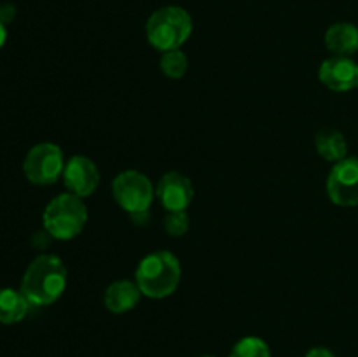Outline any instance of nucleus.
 <instances>
[{
    "instance_id": "ddd939ff",
    "label": "nucleus",
    "mask_w": 358,
    "mask_h": 357,
    "mask_svg": "<svg viewBox=\"0 0 358 357\" xmlns=\"http://www.w3.org/2000/svg\"><path fill=\"white\" fill-rule=\"evenodd\" d=\"M315 149L325 161L338 163L348 156V142L339 130L324 128L315 136Z\"/></svg>"
},
{
    "instance_id": "7ed1b4c3",
    "label": "nucleus",
    "mask_w": 358,
    "mask_h": 357,
    "mask_svg": "<svg viewBox=\"0 0 358 357\" xmlns=\"http://www.w3.org/2000/svg\"><path fill=\"white\" fill-rule=\"evenodd\" d=\"M192 34V18L178 6L154 10L145 24L149 44L161 52L180 49Z\"/></svg>"
},
{
    "instance_id": "4468645a",
    "label": "nucleus",
    "mask_w": 358,
    "mask_h": 357,
    "mask_svg": "<svg viewBox=\"0 0 358 357\" xmlns=\"http://www.w3.org/2000/svg\"><path fill=\"white\" fill-rule=\"evenodd\" d=\"M30 307L31 304L28 303L21 290L10 289V287L0 289V324L9 326L21 322L27 317Z\"/></svg>"
},
{
    "instance_id": "6ab92c4d",
    "label": "nucleus",
    "mask_w": 358,
    "mask_h": 357,
    "mask_svg": "<svg viewBox=\"0 0 358 357\" xmlns=\"http://www.w3.org/2000/svg\"><path fill=\"white\" fill-rule=\"evenodd\" d=\"M306 357H336V356L332 350L325 349V346H313V349L306 354Z\"/></svg>"
},
{
    "instance_id": "f257e3e1",
    "label": "nucleus",
    "mask_w": 358,
    "mask_h": 357,
    "mask_svg": "<svg viewBox=\"0 0 358 357\" xmlns=\"http://www.w3.org/2000/svg\"><path fill=\"white\" fill-rule=\"evenodd\" d=\"M69 273L55 254H41L28 265L21 280V293L34 307H48L65 293Z\"/></svg>"
},
{
    "instance_id": "20e7f679",
    "label": "nucleus",
    "mask_w": 358,
    "mask_h": 357,
    "mask_svg": "<svg viewBox=\"0 0 358 357\" xmlns=\"http://www.w3.org/2000/svg\"><path fill=\"white\" fill-rule=\"evenodd\" d=\"M87 220V209L83 198L63 192L55 196L42 214V224L49 237L55 240H72L84 230Z\"/></svg>"
},
{
    "instance_id": "0eeeda50",
    "label": "nucleus",
    "mask_w": 358,
    "mask_h": 357,
    "mask_svg": "<svg viewBox=\"0 0 358 357\" xmlns=\"http://www.w3.org/2000/svg\"><path fill=\"white\" fill-rule=\"evenodd\" d=\"M327 195L338 206L358 205V158L346 156L334 163L327 177Z\"/></svg>"
},
{
    "instance_id": "f03ea898",
    "label": "nucleus",
    "mask_w": 358,
    "mask_h": 357,
    "mask_svg": "<svg viewBox=\"0 0 358 357\" xmlns=\"http://www.w3.org/2000/svg\"><path fill=\"white\" fill-rule=\"evenodd\" d=\"M182 279L180 261L168 251H156L147 254L138 262L135 282L143 296L163 300L177 290Z\"/></svg>"
},
{
    "instance_id": "9d476101",
    "label": "nucleus",
    "mask_w": 358,
    "mask_h": 357,
    "mask_svg": "<svg viewBox=\"0 0 358 357\" xmlns=\"http://www.w3.org/2000/svg\"><path fill=\"white\" fill-rule=\"evenodd\" d=\"M156 196L168 212L187 210L194 200V186L191 178L180 172H168L157 182Z\"/></svg>"
},
{
    "instance_id": "dca6fc26",
    "label": "nucleus",
    "mask_w": 358,
    "mask_h": 357,
    "mask_svg": "<svg viewBox=\"0 0 358 357\" xmlns=\"http://www.w3.org/2000/svg\"><path fill=\"white\" fill-rule=\"evenodd\" d=\"M161 72L170 79H182L189 69L187 56L180 51V49H173V51L163 52L159 59Z\"/></svg>"
},
{
    "instance_id": "aec40b11",
    "label": "nucleus",
    "mask_w": 358,
    "mask_h": 357,
    "mask_svg": "<svg viewBox=\"0 0 358 357\" xmlns=\"http://www.w3.org/2000/svg\"><path fill=\"white\" fill-rule=\"evenodd\" d=\"M7 41V30H6V24L0 21V49H2V46L6 44Z\"/></svg>"
},
{
    "instance_id": "f3484780",
    "label": "nucleus",
    "mask_w": 358,
    "mask_h": 357,
    "mask_svg": "<svg viewBox=\"0 0 358 357\" xmlns=\"http://www.w3.org/2000/svg\"><path fill=\"white\" fill-rule=\"evenodd\" d=\"M164 231L170 237H184L189 230V216L185 210H173L164 217Z\"/></svg>"
},
{
    "instance_id": "a211bd4d",
    "label": "nucleus",
    "mask_w": 358,
    "mask_h": 357,
    "mask_svg": "<svg viewBox=\"0 0 358 357\" xmlns=\"http://www.w3.org/2000/svg\"><path fill=\"white\" fill-rule=\"evenodd\" d=\"M16 18V7L13 6V4H2L0 6V21H2L3 24L10 23V21Z\"/></svg>"
},
{
    "instance_id": "6e6552de",
    "label": "nucleus",
    "mask_w": 358,
    "mask_h": 357,
    "mask_svg": "<svg viewBox=\"0 0 358 357\" xmlns=\"http://www.w3.org/2000/svg\"><path fill=\"white\" fill-rule=\"evenodd\" d=\"M63 182L69 192L79 196V198H87L96 191L100 184V172L98 167L86 156H72L65 163L63 170Z\"/></svg>"
},
{
    "instance_id": "39448f33",
    "label": "nucleus",
    "mask_w": 358,
    "mask_h": 357,
    "mask_svg": "<svg viewBox=\"0 0 358 357\" xmlns=\"http://www.w3.org/2000/svg\"><path fill=\"white\" fill-rule=\"evenodd\" d=\"M112 195L117 205L131 217L149 212L156 189L150 178L142 172L126 170L121 172L112 182Z\"/></svg>"
},
{
    "instance_id": "9b49d317",
    "label": "nucleus",
    "mask_w": 358,
    "mask_h": 357,
    "mask_svg": "<svg viewBox=\"0 0 358 357\" xmlns=\"http://www.w3.org/2000/svg\"><path fill=\"white\" fill-rule=\"evenodd\" d=\"M140 296H142V290L138 289L136 282L117 280L107 287L103 303L105 308L112 314H126L138 304Z\"/></svg>"
},
{
    "instance_id": "423d86ee",
    "label": "nucleus",
    "mask_w": 358,
    "mask_h": 357,
    "mask_svg": "<svg viewBox=\"0 0 358 357\" xmlns=\"http://www.w3.org/2000/svg\"><path fill=\"white\" fill-rule=\"evenodd\" d=\"M65 158L62 147L51 142H42L28 150L23 161L24 177L35 186H51L63 175Z\"/></svg>"
},
{
    "instance_id": "412c9836",
    "label": "nucleus",
    "mask_w": 358,
    "mask_h": 357,
    "mask_svg": "<svg viewBox=\"0 0 358 357\" xmlns=\"http://www.w3.org/2000/svg\"><path fill=\"white\" fill-rule=\"evenodd\" d=\"M203 357H213V356H203Z\"/></svg>"
},
{
    "instance_id": "1a4fd4ad",
    "label": "nucleus",
    "mask_w": 358,
    "mask_h": 357,
    "mask_svg": "<svg viewBox=\"0 0 358 357\" xmlns=\"http://www.w3.org/2000/svg\"><path fill=\"white\" fill-rule=\"evenodd\" d=\"M318 79L336 93L358 90V63L350 56H331L322 62Z\"/></svg>"
},
{
    "instance_id": "2eb2a0df",
    "label": "nucleus",
    "mask_w": 358,
    "mask_h": 357,
    "mask_svg": "<svg viewBox=\"0 0 358 357\" xmlns=\"http://www.w3.org/2000/svg\"><path fill=\"white\" fill-rule=\"evenodd\" d=\"M229 357H271L269 345L259 336H245L234 343Z\"/></svg>"
},
{
    "instance_id": "f8f14e48",
    "label": "nucleus",
    "mask_w": 358,
    "mask_h": 357,
    "mask_svg": "<svg viewBox=\"0 0 358 357\" xmlns=\"http://www.w3.org/2000/svg\"><path fill=\"white\" fill-rule=\"evenodd\" d=\"M325 48L334 56H352L358 51V28L353 23H334L325 31Z\"/></svg>"
}]
</instances>
